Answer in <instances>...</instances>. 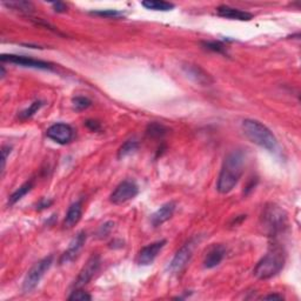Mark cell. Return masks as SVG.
Here are the masks:
<instances>
[{
  "mask_svg": "<svg viewBox=\"0 0 301 301\" xmlns=\"http://www.w3.org/2000/svg\"><path fill=\"white\" fill-rule=\"evenodd\" d=\"M217 12L220 17L226 18V19L232 20H240V21H248L253 18V14L247 12V11H243L239 9H234V7L221 5L217 9Z\"/></svg>",
  "mask_w": 301,
  "mask_h": 301,
  "instance_id": "cell-16",
  "label": "cell"
},
{
  "mask_svg": "<svg viewBox=\"0 0 301 301\" xmlns=\"http://www.w3.org/2000/svg\"><path fill=\"white\" fill-rule=\"evenodd\" d=\"M184 73L189 79H192L194 83L202 85V86H210L214 83V79L207 71L200 68L199 65L186 64L183 66Z\"/></svg>",
  "mask_w": 301,
  "mask_h": 301,
  "instance_id": "cell-13",
  "label": "cell"
},
{
  "mask_svg": "<svg viewBox=\"0 0 301 301\" xmlns=\"http://www.w3.org/2000/svg\"><path fill=\"white\" fill-rule=\"evenodd\" d=\"M141 5L146 7L147 10L161 11V12H166V11H171L174 9L173 4L167 2H159V0H146V2L141 3Z\"/></svg>",
  "mask_w": 301,
  "mask_h": 301,
  "instance_id": "cell-19",
  "label": "cell"
},
{
  "mask_svg": "<svg viewBox=\"0 0 301 301\" xmlns=\"http://www.w3.org/2000/svg\"><path fill=\"white\" fill-rule=\"evenodd\" d=\"M52 200H45V199H43L42 202H40L39 204H38V210H45V209H48V207H50L51 205H52Z\"/></svg>",
  "mask_w": 301,
  "mask_h": 301,
  "instance_id": "cell-32",
  "label": "cell"
},
{
  "mask_svg": "<svg viewBox=\"0 0 301 301\" xmlns=\"http://www.w3.org/2000/svg\"><path fill=\"white\" fill-rule=\"evenodd\" d=\"M286 261L285 252L281 247L272 246L266 255L256 263L253 270V274L259 280H267L276 277L284 269Z\"/></svg>",
  "mask_w": 301,
  "mask_h": 301,
  "instance_id": "cell-3",
  "label": "cell"
},
{
  "mask_svg": "<svg viewBox=\"0 0 301 301\" xmlns=\"http://www.w3.org/2000/svg\"><path fill=\"white\" fill-rule=\"evenodd\" d=\"M139 193V186L133 180H124L111 193L110 202L113 205H122L136 198Z\"/></svg>",
  "mask_w": 301,
  "mask_h": 301,
  "instance_id": "cell-6",
  "label": "cell"
},
{
  "mask_svg": "<svg viewBox=\"0 0 301 301\" xmlns=\"http://www.w3.org/2000/svg\"><path fill=\"white\" fill-rule=\"evenodd\" d=\"M44 106V103L40 102V100H38V102H35L33 104H31L29 105V107H27V109L21 111V112L19 113V119L20 120H27V119L32 118L35 114L38 112V111L42 109V107Z\"/></svg>",
  "mask_w": 301,
  "mask_h": 301,
  "instance_id": "cell-23",
  "label": "cell"
},
{
  "mask_svg": "<svg viewBox=\"0 0 301 301\" xmlns=\"http://www.w3.org/2000/svg\"><path fill=\"white\" fill-rule=\"evenodd\" d=\"M138 147H139V143L135 139L125 141V143L121 145V147L119 148L118 159H122V158L128 157L129 154L135 153V152L138 150Z\"/></svg>",
  "mask_w": 301,
  "mask_h": 301,
  "instance_id": "cell-21",
  "label": "cell"
},
{
  "mask_svg": "<svg viewBox=\"0 0 301 301\" xmlns=\"http://www.w3.org/2000/svg\"><path fill=\"white\" fill-rule=\"evenodd\" d=\"M81 215H83V203H73L70 206L68 213H66V217L64 219V227L68 229L73 228L80 221Z\"/></svg>",
  "mask_w": 301,
  "mask_h": 301,
  "instance_id": "cell-17",
  "label": "cell"
},
{
  "mask_svg": "<svg viewBox=\"0 0 301 301\" xmlns=\"http://www.w3.org/2000/svg\"><path fill=\"white\" fill-rule=\"evenodd\" d=\"M203 45L212 52H217V53L220 54H227V50H226L225 45L220 42H206L203 43Z\"/></svg>",
  "mask_w": 301,
  "mask_h": 301,
  "instance_id": "cell-26",
  "label": "cell"
},
{
  "mask_svg": "<svg viewBox=\"0 0 301 301\" xmlns=\"http://www.w3.org/2000/svg\"><path fill=\"white\" fill-rule=\"evenodd\" d=\"M4 5L9 9L13 11H18V12L21 13H31L35 7H33V4L29 2H24V0H19V2H10V3H4Z\"/></svg>",
  "mask_w": 301,
  "mask_h": 301,
  "instance_id": "cell-22",
  "label": "cell"
},
{
  "mask_svg": "<svg viewBox=\"0 0 301 301\" xmlns=\"http://www.w3.org/2000/svg\"><path fill=\"white\" fill-rule=\"evenodd\" d=\"M5 77V69H4V66H2V78Z\"/></svg>",
  "mask_w": 301,
  "mask_h": 301,
  "instance_id": "cell-34",
  "label": "cell"
},
{
  "mask_svg": "<svg viewBox=\"0 0 301 301\" xmlns=\"http://www.w3.org/2000/svg\"><path fill=\"white\" fill-rule=\"evenodd\" d=\"M53 255H48L39 260L35 265L31 267L23 281V292L24 293H31L37 288V286L40 284L42 279L45 277V274L51 269L52 263H53Z\"/></svg>",
  "mask_w": 301,
  "mask_h": 301,
  "instance_id": "cell-5",
  "label": "cell"
},
{
  "mask_svg": "<svg viewBox=\"0 0 301 301\" xmlns=\"http://www.w3.org/2000/svg\"><path fill=\"white\" fill-rule=\"evenodd\" d=\"M167 132H169V128L162 124H159V122H151L146 128V135L153 139L163 138L167 135Z\"/></svg>",
  "mask_w": 301,
  "mask_h": 301,
  "instance_id": "cell-18",
  "label": "cell"
},
{
  "mask_svg": "<svg viewBox=\"0 0 301 301\" xmlns=\"http://www.w3.org/2000/svg\"><path fill=\"white\" fill-rule=\"evenodd\" d=\"M92 296L88 294V293L84 292L81 288H77L72 292V294L69 296L70 301H86L91 300Z\"/></svg>",
  "mask_w": 301,
  "mask_h": 301,
  "instance_id": "cell-27",
  "label": "cell"
},
{
  "mask_svg": "<svg viewBox=\"0 0 301 301\" xmlns=\"http://www.w3.org/2000/svg\"><path fill=\"white\" fill-rule=\"evenodd\" d=\"M100 267V256L98 254H92L91 258L87 260L85 266L81 269V271L78 274V277L73 282L74 289L83 288L85 285L92 280V278L95 276Z\"/></svg>",
  "mask_w": 301,
  "mask_h": 301,
  "instance_id": "cell-8",
  "label": "cell"
},
{
  "mask_svg": "<svg viewBox=\"0 0 301 301\" xmlns=\"http://www.w3.org/2000/svg\"><path fill=\"white\" fill-rule=\"evenodd\" d=\"M194 247H195V243L194 240H189L188 243H186L183 245L176 255L173 256L172 261L170 262V271L172 273H180L181 271L185 270V267L188 265V262L191 261L192 256H193V252H194Z\"/></svg>",
  "mask_w": 301,
  "mask_h": 301,
  "instance_id": "cell-7",
  "label": "cell"
},
{
  "mask_svg": "<svg viewBox=\"0 0 301 301\" xmlns=\"http://www.w3.org/2000/svg\"><path fill=\"white\" fill-rule=\"evenodd\" d=\"M52 5H53V9L55 12H66V10H68V6H66L64 3L58 2V3H53Z\"/></svg>",
  "mask_w": 301,
  "mask_h": 301,
  "instance_id": "cell-31",
  "label": "cell"
},
{
  "mask_svg": "<svg viewBox=\"0 0 301 301\" xmlns=\"http://www.w3.org/2000/svg\"><path fill=\"white\" fill-rule=\"evenodd\" d=\"M48 139L53 140L54 143L66 145L72 141L74 137V131L70 125L64 122H57V124L50 126L46 131Z\"/></svg>",
  "mask_w": 301,
  "mask_h": 301,
  "instance_id": "cell-10",
  "label": "cell"
},
{
  "mask_svg": "<svg viewBox=\"0 0 301 301\" xmlns=\"http://www.w3.org/2000/svg\"><path fill=\"white\" fill-rule=\"evenodd\" d=\"M85 243H86V233L81 231L73 238L72 241H71L68 250H66L60 256L59 263H60V265H65V263L73 261L78 256V254L80 253V251L83 250Z\"/></svg>",
  "mask_w": 301,
  "mask_h": 301,
  "instance_id": "cell-12",
  "label": "cell"
},
{
  "mask_svg": "<svg viewBox=\"0 0 301 301\" xmlns=\"http://www.w3.org/2000/svg\"><path fill=\"white\" fill-rule=\"evenodd\" d=\"M167 241L165 239L155 241V243H152L147 246L141 248L137 256V262L139 263L140 266H148L157 259L159 253L162 251V248L166 246Z\"/></svg>",
  "mask_w": 301,
  "mask_h": 301,
  "instance_id": "cell-11",
  "label": "cell"
},
{
  "mask_svg": "<svg viewBox=\"0 0 301 301\" xmlns=\"http://www.w3.org/2000/svg\"><path fill=\"white\" fill-rule=\"evenodd\" d=\"M3 62H10V64H16L19 66H24V68L36 69V70H47L52 71L54 70V66L51 62L37 60V59L24 57V55H16V54H3L2 55Z\"/></svg>",
  "mask_w": 301,
  "mask_h": 301,
  "instance_id": "cell-9",
  "label": "cell"
},
{
  "mask_svg": "<svg viewBox=\"0 0 301 301\" xmlns=\"http://www.w3.org/2000/svg\"><path fill=\"white\" fill-rule=\"evenodd\" d=\"M245 154L237 150L226 155L217 181V189L221 194L232 192L244 173Z\"/></svg>",
  "mask_w": 301,
  "mask_h": 301,
  "instance_id": "cell-1",
  "label": "cell"
},
{
  "mask_svg": "<svg viewBox=\"0 0 301 301\" xmlns=\"http://www.w3.org/2000/svg\"><path fill=\"white\" fill-rule=\"evenodd\" d=\"M226 252H227L226 251V247L222 246V245H214V246H212L209 252H207L205 259H204V267L211 270L220 265V262L226 256Z\"/></svg>",
  "mask_w": 301,
  "mask_h": 301,
  "instance_id": "cell-15",
  "label": "cell"
},
{
  "mask_svg": "<svg viewBox=\"0 0 301 301\" xmlns=\"http://www.w3.org/2000/svg\"><path fill=\"white\" fill-rule=\"evenodd\" d=\"M113 226H114V224L112 221H109V222H106V224H104L98 231V234L100 236V238H105L109 236L110 232L113 229Z\"/></svg>",
  "mask_w": 301,
  "mask_h": 301,
  "instance_id": "cell-29",
  "label": "cell"
},
{
  "mask_svg": "<svg viewBox=\"0 0 301 301\" xmlns=\"http://www.w3.org/2000/svg\"><path fill=\"white\" fill-rule=\"evenodd\" d=\"M91 14H94V16H99V17H104V18H113V19L124 17V13L120 12V11H117V10L93 11V12H91Z\"/></svg>",
  "mask_w": 301,
  "mask_h": 301,
  "instance_id": "cell-25",
  "label": "cell"
},
{
  "mask_svg": "<svg viewBox=\"0 0 301 301\" xmlns=\"http://www.w3.org/2000/svg\"><path fill=\"white\" fill-rule=\"evenodd\" d=\"M72 104H73V109L78 111V112H81V111L87 110L88 107L92 105V102L86 96H76V98L72 99Z\"/></svg>",
  "mask_w": 301,
  "mask_h": 301,
  "instance_id": "cell-24",
  "label": "cell"
},
{
  "mask_svg": "<svg viewBox=\"0 0 301 301\" xmlns=\"http://www.w3.org/2000/svg\"><path fill=\"white\" fill-rule=\"evenodd\" d=\"M12 152V147L9 146V145H5L2 148V155H3V163H2V177L4 176V172H5V166H6V160L9 158V155Z\"/></svg>",
  "mask_w": 301,
  "mask_h": 301,
  "instance_id": "cell-28",
  "label": "cell"
},
{
  "mask_svg": "<svg viewBox=\"0 0 301 301\" xmlns=\"http://www.w3.org/2000/svg\"><path fill=\"white\" fill-rule=\"evenodd\" d=\"M260 221L265 233L276 237L287 227V213L277 204H267L263 207Z\"/></svg>",
  "mask_w": 301,
  "mask_h": 301,
  "instance_id": "cell-4",
  "label": "cell"
},
{
  "mask_svg": "<svg viewBox=\"0 0 301 301\" xmlns=\"http://www.w3.org/2000/svg\"><path fill=\"white\" fill-rule=\"evenodd\" d=\"M263 300H284V296L279 294H270L266 296H262Z\"/></svg>",
  "mask_w": 301,
  "mask_h": 301,
  "instance_id": "cell-33",
  "label": "cell"
},
{
  "mask_svg": "<svg viewBox=\"0 0 301 301\" xmlns=\"http://www.w3.org/2000/svg\"><path fill=\"white\" fill-rule=\"evenodd\" d=\"M241 128L246 138L253 144L271 152L277 150L278 140L276 136L262 122L254 119H245L241 124Z\"/></svg>",
  "mask_w": 301,
  "mask_h": 301,
  "instance_id": "cell-2",
  "label": "cell"
},
{
  "mask_svg": "<svg viewBox=\"0 0 301 301\" xmlns=\"http://www.w3.org/2000/svg\"><path fill=\"white\" fill-rule=\"evenodd\" d=\"M86 126L93 132H98L100 129V124L98 121H94V120H87Z\"/></svg>",
  "mask_w": 301,
  "mask_h": 301,
  "instance_id": "cell-30",
  "label": "cell"
},
{
  "mask_svg": "<svg viewBox=\"0 0 301 301\" xmlns=\"http://www.w3.org/2000/svg\"><path fill=\"white\" fill-rule=\"evenodd\" d=\"M32 187H33V181H32V180L26 181L25 184L21 185L20 187L18 188L17 191L14 192L12 195L10 196V199H9V204H10V205H14V204L18 203V202H19V200L23 199L24 196H25L26 194H27V193H28L29 191H31Z\"/></svg>",
  "mask_w": 301,
  "mask_h": 301,
  "instance_id": "cell-20",
  "label": "cell"
},
{
  "mask_svg": "<svg viewBox=\"0 0 301 301\" xmlns=\"http://www.w3.org/2000/svg\"><path fill=\"white\" fill-rule=\"evenodd\" d=\"M176 203L174 202H169L158 209L157 211L152 214L151 217V224L153 227H159L162 224H165L166 221H169L171 218L173 217L174 212H176Z\"/></svg>",
  "mask_w": 301,
  "mask_h": 301,
  "instance_id": "cell-14",
  "label": "cell"
}]
</instances>
